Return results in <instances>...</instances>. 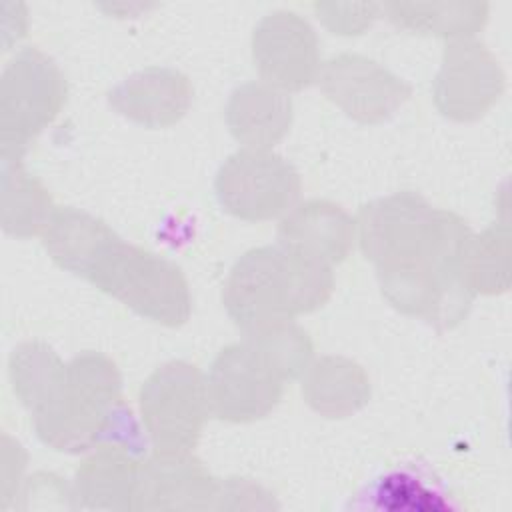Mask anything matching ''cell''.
I'll return each mask as SVG.
<instances>
[{"mask_svg":"<svg viewBox=\"0 0 512 512\" xmlns=\"http://www.w3.org/2000/svg\"><path fill=\"white\" fill-rule=\"evenodd\" d=\"M48 190L30 176L20 160L2 158V228L16 238L42 234L52 212Z\"/></svg>","mask_w":512,"mask_h":512,"instance_id":"19","label":"cell"},{"mask_svg":"<svg viewBox=\"0 0 512 512\" xmlns=\"http://www.w3.org/2000/svg\"><path fill=\"white\" fill-rule=\"evenodd\" d=\"M122 242L106 222L70 206L56 208L42 232V244L48 256L60 268L90 284Z\"/></svg>","mask_w":512,"mask_h":512,"instance_id":"13","label":"cell"},{"mask_svg":"<svg viewBox=\"0 0 512 512\" xmlns=\"http://www.w3.org/2000/svg\"><path fill=\"white\" fill-rule=\"evenodd\" d=\"M332 290V266L276 244L252 248L236 260L222 302L232 322L252 334L324 306Z\"/></svg>","mask_w":512,"mask_h":512,"instance_id":"2","label":"cell"},{"mask_svg":"<svg viewBox=\"0 0 512 512\" xmlns=\"http://www.w3.org/2000/svg\"><path fill=\"white\" fill-rule=\"evenodd\" d=\"M32 416L38 438L58 452L80 454L106 442L140 448L138 428L122 398L120 372L98 352L72 358L60 394Z\"/></svg>","mask_w":512,"mask_h":512,"instance_id":"3","label":"cell"},{"mask_svg":"<svg viewBox=\"0 0 512 512\" xmlns=\"http://www.w3.org/2000/svg\"><path fill=\"white\" fill-rule=\"evenodd\" d=\"M66 102V80L40 50H20L0 82L2 158L22 160L28 144L58 116Z\"/></svg>","mask_w":512,"mask_h":512,"instance_id":"4","label":"cell"},{"mask_svg":"<svg viewBox=\"0 0 512 512\" xmlns=\"http://www.w3.org/2000/svg\"><path fill=\"white\" fill-rule=\"evenodd\" d=\"M204 380L212 416L226 422L264 418L280 402L286 382L274 360L250 336L222 348Z\"/></svg>","mask_w":512,"mask_h":512,"instance_id":"7","label":"cell"},{"mask_svg":"<svg viewBox=\"0 0 512 512\" xmlns=\"http://www.w3.org/2000/svg\"><path fill=\"white\" fill-rule=\"evenodd\" d=\"M226 124L244 148L270 150L290 130L292 100L266 82H246L230 94Z\"/></svg>","mask_w":512,"mask_h":512,"instance_id":"17","label":"cell"},{"mask_svg":"<svg viewBox=\"0 0 512 512\" xmlns=\"http://www.w3.org/2000/svg\"><path fill=\"white\" fill-rule=\"evenodd\" d=\"M94 286L152 322L182 326L190 318L192 296L182 270L144 248L122 242Z\"/></svg>","mask_w":512,"mask_h":512,"instance_id":"5","label":"cell"},{"mask_svg":"<svg viewBox=\"0 0 512 512\" xmlns=\"http://www.w3.org/2000/svg\"><path fill=\"white\" fill-rule=\"evenodd\" d=\"M110 106L144 128H168L184 118L192 102V84L176 68L148 66L108 92Z\"/></svg>","mask_w":512,"mask_h":512,"instance_id":"14","label":"cell"},{"mask_svg":"<svg viewBox=\"0 0 512 512\" xmlns=\"http://www.w3.org/2000/svg\"><path fill=\"white\" fill-rule=\"evenodd\" d=\"M300 190V176L286 158L256 148H242L228 156L214 178L222 210L246 222L272 220L290 212Z\"/></svg>","mask_w":512,"mask_h":512,"instance_id":"8","label":"cell"},{"mask_svg":"<svg viewBox=\"0 0 512 512\" xmlns=\"http://www.w3.org/2000/svg\"><path fill=\"white\" fill-rule=\"evenodd\" d=\"M356 240V222L328 200H308L292 208L278 226V244L316 262H342Z\"/></svg>","mask_w":512,"mask_h":512,"instance_id":"15","label":"cell"},{"mask_svg":"<svg viewBox=\"0 0 512 512\" xmlns=\"http://www.w3.org/2000/svg\"><path fill=\"white\" fill-rule=\"evenodd\" d=\"M502 88L504 74L486 46L464 38L446 46L434 82V102L446 118L458 122L480 118Z\"/></svg>","mask_w":512,"mask_h":512,"instance_id":"11","label":"cell"},{"mask_svg":"<svg viewBox=\"0 0 512 512\" xmlns=\"http://www.w3.org/2000/svg\"><path fill=\"white\" fill-rule=\"evenodd\" d=\"M320 86L328 100L362 124L388 120L410 96L404 80L360 54L330 58L320 70Z\"/></svg>","mask_w":512,"mask_h":512,"instance_id":"9","label":"cell"},{"mask_svg":"<svg viewBox=\"0 0 512 512\" xmlns=\"http://www.w3.org/2000/svg\"><path fill=\"white\" fill-rule=\"evenodd\" d=\"M140 414L154 452H192L212 414L204 376L182 360L162 364L140 388Z\"/></svg>","mask_w":512,"mask_h":512,"instance_id":"6","label":"cell"},{"mask_svg":"<svg viewBox=\"0 0 512 512\" xmlns=\"http://www.w3.org/2000/svg\"><path fill=\"white\" fill-rule=\"evenodd\" d=\"M302 396L326 418H346L370 398V380L362 366L342 356H322L302 374Z\"/></svg>","mask_w":512,"mask_h":512,"instance_id":"18","label":"cell"},{"mask_svg":"<svg viewBox=\"0 0 512 512\" xmlns=\"http://www.w3.org/2000/svg\"><path fill=\"white\" fill-rule=\"evenodd\" d=\"M142 468V450L106 442L76 470L74 496L90 510H134Z\"/></svg>","mask_w":512,"mask_h":512,"instance_id":"16","label":"cell"},{"mask_svg":"<svg viewBox=\"0 0 512 512\" xmlns=\"http://www.w3.org/2000/svg\"><path fill=\"white\" fill-rule=\"evenodd\" d=\"M510 234L494 222L482 234H470L462 252V280L476 294H498L510 286Z\"/></svg>","mask_w":512,"mask_h":512,"instance_id":"21","label":"cell"},{"mask_svg":"<svg viewBox=\"0 0 512 512\" xmlns=\"http://www.w3.org/2000/svg\"><path fill=\"white\" fill-rule=\"evenodd\" d=\"M220 482L192 456L154 452L142 460L134 510H208L216 508Z\"/></svg>","mask_w":512,"mask_h":512,"instance_id":"12","label":"cell"},{"mask_svg":"<svg viewBox=\"0 0 512 512\" xmlns=\"http://www.w3.org/2000/svg\"><path fill=\"white\" fill-rule=\"evenodd\" d=\"M354 222L380 286L470 292L462 280V252L472 232L460 216L414 192H396L364 204Z\"/></svg>","mask_w":512,"mask_h":512,"instance_id":"1","label":"cell"},{"mask_svg":"<svg viewBox=\"0 0 512 512\" xmlns=\"http://www.w3.org/2000/svg\"><path fill=\"white\" fill-rule=\"evenodd\" d=\"M10 380L14 394L30 414L46 408L62 390L66 364L42 342H26L10 356Z\"/></svg>","mask_w":512,"mask_h":512,"instance_id":"20","label":"cell"},{"mask_svg":"<svg viewBox=\"0 0 512 512\" xmlns=\"http://www.w3.org/2000/svg\"><path fill=\"white\" fill-rule=\"evenodd\" d=\"M252 58L262 82L282 92L302 90L320 76L318 38L294 12H274L258 22Z\"/></svg>","mask_w":512,"mask_h":512,"instance_id":"10","label":"cell"},{"mask_svg":"<svg viewBox=\"0 0 512 512\" xmlns=\"http://www.w3.org/2000/svg\"><path fill=\"white\" fill-rule=\"evenodd\" d=\"M246 336H250L274 360L286 382L296 380L310 366L312 342L300 326L292 324V320L256 330Z\"/></svg>","mask_w":512,"mask_h":512,"instance_id":"22","label":"cell"}]
</instances>
